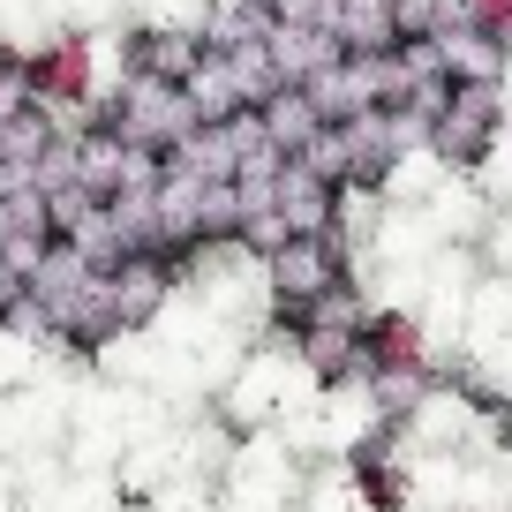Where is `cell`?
Instances as JSON below:
<instances>
[{
    "label": "cell",
    "instance_id": "cell-1",
    "mask_svg": "<svg viewBox=\"0 0 512 512\" xmlns=\"http://www.w3.org/2000/svg\"><path fill=\"white\" fill-rule=\"evenodd\" d=\"M23 317H38L53 339H68V347H98V339H113L106 272L83 264L68 241H46V256H38L31 279H23Z\"/></svg>",
    "mask_w": 512,
    "mask_h": 512
},
{
    "label": "cell",
    "instance_id": "cell-2",
    "mask_svg": "<svg viewBox=\"0 0 512 512\" xmlns=\"http://www.w3.org/2000/svg\"><path fill=\"white\" fill-rule=\"evenodd\" d=\"M106 128L121 136V144H136V151H174L181 136L196 128V106L181 98V83H151V76H128V91L113 98V113H106Z\"/></svg>",
    "mask_w": 512,
    "mask_h": 512
},
{
    "label": "cell",
    "instance_id": "cell-3",
    "mask_svg": "<svg viewBox=\"0 0 512 512\" xmlns=\"http://www.w3.org/2000/svg\"><path fill=\"white\" fill-rule=\"evenodd\" d=\"M272 294H279V317H302L309 302H324L332 287H347V256H339V234H287L272 256Z\"/></svg>",
    "mask_w": 512,
    "mask_h": 512
},
{
    "label": "cell",
    "instance_id": "cell-4",
    "mask_svg": "<svg viewBox=\"0 0 512 512\" xmlns=\"http://www.w3.org/2000/svg\"><path fill=\"white\" fill-rule=\"evenodd\" d=\"M422 136L437 144L445 166H482V151H490V136H497V83H452Z\"/></svg>",
    "mask_w": 512,
    "mask_h": 512
},
{
    "label": "cell",
    "instance_id": "cell-5",
    "mask_svg": "<svg viewBox=\"0 0 512 512\" xmlns=\"http://www.w3.org/2000/svg\"><path fill=\"white\" fill-rule=\"evenodd\" d=\"M354 377H430V354H422V332L407 317H362L354 324Z\"/></svg>",
    "mask_w": 512,
    "mask_h": 512
},
{
    "label": "cell",
    "instance_id": "cell-6",
    "mask_svg": "<svg viewBox=\"0 0 512 512\" xmlns=\"http://www.w3.org/2000/svg\"><path fill=\"white\" fill-rule=\"evenodd\" d=\"M272 211H279L287 234H332V226H339V189L324 174H309L302 159H287L272 174Z\"/></svg>",
    "mask_w": 512,
    "mask_h": 512
},
{
    "label": "cell",
    "instance_id": "cell-7",
    "mask_svg": "<svg viewBox=\"0 0 512 512\" xmlns=\"http://www.w3.org/2000/svg\"><path fill=\"white\" fill-rule=\"evenodd\" d=\"M166 264L159 256H121V264H106V317L113 332H136V324H151V309L166 302Z\"/></svg>",
    "mask_w": 512,
    "mask_h": 512
},
{
    "label": "cell",
    "instance_id": "cell-8",
    "mask_svg": "<svg viewBox=\"0 0 512 512\" xmlns=\"http://www.w3.org/2000/svg\"><path fill=\"white\" fill-rule=\"evenodd\" d=\"M430 53H437V76H445V83H497V76H505V46H497V31L445 23V31L430 38Z\"/></svg>",
    "mask_w": 512,
    "mask_h": 512
},
{
    "label": "cell",
    "instance_id": "cell-9",
    "mask_svg": "<svg viewBox=\"0 0 512 512\" xmlns=\"http://www.w3.org/2000/svg\"><path fill=\"white\" fill-rule=\"evenodd\" d=\"M256 128H264V144H272L279 159H302V151H309V136L324 128V113L309 106V91H302V83H279V91L264 98V106H256Z\"/></svg>",
    "mask_w": 512,
    "mask_h": 512
},
{
    "label": "cell",
    "instance_id": "cell-10",
    "mask_svg": "<svg viewBox=\"0 0 512 512\" xmlns=\"http://www.w3.org/2000/svg\"><path fill=\"white\" fill-rule=\"evenodd\" d=\"M38 98H31V68H16V61H0V121H16V113H31Z\"/></svg>",
    "mask_w": 512,
    "mask_h": 512
},
{
    "label": "cell",
    "instance_id": "cell-11",
    "mask_svg": "<svg viewBox=\"0 0 512 512\" xmlns=\"http://www.w3.org/2000/svg\"><path fill=\"white\" fill-rule=\"evenodd\" d=\"M16 317H23V272L0 264V324H16Z\"/></svg>",
    "mask_w": 512,
    "mask_h": 512
}]
</instances>
